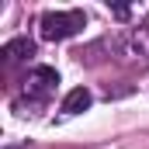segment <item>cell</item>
I'll return each mask as SVG.
<instances>
[{
  "label": "cell",
  "instance_id": "obj_1",
  "mask_svg": "<svg viewBox=\"0 0 149 149\" xmlns=\"http://www.w3.org/2000/svg\"><path fill=\"white\" fill-rule=\"evenodd\" d=\"M83 24H87L83 10H49V14H42V38L63 42V38H73L76 31H83Z\"/></svg>",
  "mask_w": 149,
  "mask_h": 149
},
{
  "label": "cell",
  "instance_id": "obj_2",
  "mask_svg": "<svg viewBox=\"0 0 149 149\" xmlns=\"http://www.w3.org/2000/svg\"><path fill=\"white\" fill-rule=\"evenodd\" d=\"M28 83H31V90H35L38 97H42V94H45V90H52V87H56V83H59V73H56V70H52V66H38L35 73L28 76Z\"/></svg>",
  "mask_w": 149,
  "mask_h": 149
},
{
  "label": "cell",
  "instance_id": "obj_3",
  "mask_svg": "<svg viewBox=\"0 0 149 149\" xmlns=\"http://www.w3.org/2000/svg\"><path fill=\"white\" fill-rule=\"evenodd\" d=\"M90 101H94L90 90H87V87H76V90L66 94V101H63V114H80V111H87Z\"/></svg>",
  "mask_w": 149,
  "mask_h": 149
},
{
  "label": "cell",
  "instance_id": "obj_4",
  "mask_svg": "<svg viewBox=\"0 0 149 149\" xmlns=\"http://www.w3.org/2000/svg\"><path fill=\"white\" fill-rule=\"evenodd\" d=\"M0 56L10 63V59H28V56H35V42L31 38H10L3 49H0Z\"/></svg>",
  "mask_w": 149,
  "mask_h": 149
}]
</instances>
